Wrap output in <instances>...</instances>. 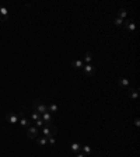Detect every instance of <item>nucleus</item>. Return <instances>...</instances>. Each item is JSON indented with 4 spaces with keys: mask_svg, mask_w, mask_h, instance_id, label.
Segmentation results:
<instances>
[{
    "mask_svg": "<svg viewBox=\"0 0 140 157\" xmlns=\"http://www.w3.org/2000/svg\"><path fill=\"white\" fill-rule=\"evenodd\" d=\"M41 132H42V136H45V137L48 139V137H53V136L58 133V128H56L53 124L43 125V128L41 129Z\"/></svg>",
    "mask_w": 140,
    "mask_h": 157,
    "instance_id": "f257e3e1",
    "label": "nucleus"
},
{
    "mask_svg": "<svg viewBox=\"0 0 140 157\" xmlns=\"http://www.w3.org/2000/svg\"><path fill=\"white\" fill-rule=\"evenodd\" d=\"M32 108H34V111L39 112L41 115H42L43 112H48V105H46V104H43L41 100H35V101H34Z\"/></svg>",
    "mask_w": 140,
    "mask_h": 157,
    "instance_id": "f03ea898",
    "label": "nucleus"
},
{
    "mask_svg": "<svg viewBox=\"0 0 140 157\" xmlns=\"http://www.w3.org/2000/svg\"><path fill=\"white\" fill-rule=\"evenodd\" d=\"M4 118L9 124H17V122L20 121V114H16V112H7Z\"/></svg>",
    "mask_w": 140,
    "mask_h": 157,
    "instance_id": "7ed1b4c3",
    "label": "nucleus"
},
{
    "mask_svg": "<svg viewBox=\"0 0 140 157\" xmlns=\"http://www.w3.org/2000/svg\"><path fill=\"white\" fill-rule=\"evenodd\" d=\"M38 133H39V129H37L34 125H31L30 128H27V137L28 139H37Z\"/></svg>",
    "mask_w": 140,
    "mask_h": 157,
    "instance_id": "20e7f679",
    "label": "nucleus"
},
{
    "mask_svg": "<svg viewBox=\"0 0 140 157\" xmlns=\"http://www.w3.org/2000/svg\"><path fill=\"white\" fill-rule=\"evenodd\" d=\"M20 125L21 126H24V128H30L31 126V121H30V118H27V116H24V112H20Z\"/></svg>",
    "mask_w": 140,
    "mask_h": 157,
    "instance_id": "39448f33",
    "label": "nucleus"
},
{
    "mask_svg": "<svg viewBox=\"0 0 140 157\" xmlns=\"http://www.w3.org/2000/svg\"><path fill=\"white\" fill-rule=\"evenodd\" d=\"M123 27L126 28V31H129V33H133L136 30V22L133 20H126L123 22Z\"/></svg>",
    "mask_w": 140,
    "mask_h": 157,
    "instance_id": "423d86ee",
    "label": "nucleus"
},
{
    "mask_svg": "<svg viewBox=\"0 0 140 157\" xmlns=\"http://www.w3.org/2000/svg\"><path fill=\"white\" fill-rule=\"evenodd\" d=\"M83 72H84V75H87V76H94L95 75V67L92 65H84L83 66Z\"/></svg>",
    "mask_w": 140,
    "mask_h": 157,
    "instance_id": "0eeeda50",
    "label": "nucleus"
},
{
    "mask_svg": "<svg viewBox=\"0 0 140 157\" xmlns=\"http://www.w3.org/2000/svg\"><path fill=\"white\" fill-rule=\"evenodd\" d=\"M7 18H9V10L6 9L4 6L0 4V21L6 22L7 21Z\"/></svg>",
    "mask_w": 140,
    "mask_h": 157,
    "instance_id": "6e6552de",
    "label": "nucleus"
},
{
    "mask_svg": "<svg viewBox=\"0 0 140 157\" xmlns=\"http://www.w3.org/2000/svg\"><path fill=\"white\" fill-rule=\"evenodd\" d=\"M83 66H84V62H83L81 59H73V60H71V67L76 69V70L83 69Z\"/></svg>",
    "mask_w": 140,
    "mask_h": 157,
    "instance_id": "1a4fd4ad",
    "label": "nucleus"
},
{
    "mask_svg": "<svg viewBox=\"0 0 140 157\" xmlns=\"http://www.w3.org/2000/svg\"><path fill=\"white\" fill-rule=\"evenodd\" d=\"M118 84L122 87V88H126V90H128L129 86H130V81L128 80L126 77H119V79H118Z\"/></svg>",
    "mask_w": 140,
    "mask_h": 157,
    "instance_id": "9d476101",
    "label": "nucleus"
},
{
    "mask_svg": "<svg viewBox=\"0 0 140 157\" xmlns=\"http://www.w3.org/2000/svg\"><path fill=\"white\" fill-rule=\"evenodd\" d=\"M41 119L43 121V124L45 125L52 124V114H51V112H43V114L41 115Z\"/></svg>",
    "mask_w": 140,
    "mask_h": 157,
    "instance_id": "9b49d317",
    "label": "nucleus"
},
{
    "mask_svg": "<svg viewBox=\"0 0 140 157\" xmlns=\"http://www.w3.org/2000/svg\"><path fill=\"white\" fill-rule=\"evenodd\" d=\"M128 96H129L132 100H137L139 98V88H128Z\"/></svg>",
    "mask_w": 140,
    "mask_h": 157,
    "instance_id": "f8f14e48",
    "label": "nucleus"
},
{
    "mask_svg": "<svg viewBox=\"0 0 140 157\" xmlns=\"http://www.w3.org/2000/svg\"><path fill=\"white\" fill-rule=\"evenodd\" d=\"M81 152H83V154L86 157H88L92 154V147L88 146V145H84V146H81Z\"/></svg>",
    "mask_w": 140,
    "mask_h": 157,
    "instance_id": "ddd939ff",
    "label": "nucleus"
},
{
    "mask_svg": "<svg viewBox=\"0 0 140 157\" xmlns=\"http://www.w3.org/2000/svg\"><path fill=\"white\" fill-rule=\"evenodd\" d=\"M35 140H37V143L39 146H48V139L45 136H38Z\"/></svg>",
    "mask_w": 140,
    "mask_h": 157,
    "instance_id": "4468645a",
    "label": "nucleus"
},
{
    "mask_svg": "<svg viewBox=\"0 0 140 157\" xmlns=\"http://www.w3.org/2000/svg\"><path fill=\"white\" fill-rule=\"evenodd\" d=\"M92 54L91 52H86V55H84V60L83 62H86L84 65H91V62H92Z\"/></svg>",
    "mask_w": 140,
    "mask_h": 157,
    "instance_id": "2eb2a0df",
    "label": "nucleus"
},
{
    "mask_svg": "<svg viewBox=\"0 0 140 157\" xmlns=\"http://www.w3.org/2000/svg\"><path fill=\"white\" fill-rule=\"evenodd\" d=\"M118 17L119 18H122V20H125L126 17H128V10L125 9V7H121L118 11Z\"/></svg>",
    "mask_w": 140,
    "mask_h": 157,
    "instance_id": "dca6fc26",
    "label": "nucleus"
},
{
    "mask_svg": "<svg viewBox=\"0 0 140 157\" xmlns=\"http://www.w3.org/2000/svg\"><path fill=\"white\" fill-rule=\"evenodd\" d=\"M58 111H59V107H58V104H49L48 105V112H51V114H52V112H58Z\"/></svg>",
    "mask_w": 140,
    "mask_h": 157,
    "instance_id": "f3484780",
    "label": "nucleus"
},
{
    "mask_svg": "<svg viewBox=\"0 0 140 157\" xmlns=\"http://www.w3.org/2000/svg\"><path fill=\"white\" fill-rule=\"evenodd\" d=\"M39 118H41V114H39V112H37V111H32V112H31V115H30V121H32V122L38 121Z\"/></svg>",
    "mask_w": 140,
    "mask_h": 157,
    "instance_id": "a211bd4d",
    "label": "nucleus"
},
{
    "mask_svg": "<svg viewBox=\"0 0 140 157\" xmlns=\"http://www.w3.org/2000/svg\"><path fill=\"white\" fill-rule=\"evenodd\" d=\"M71 152H74V153H80V150H81V146L77 143V142H74V143H71Z\"/></svg>",
    "mask_w": 140,
    "mask_h": 157,
    "instance_id": "6ab92c4d",
    "label": "nucleus"
},
{
    "mask_svg": "<svg viewBox=\"0 0 140 157\" xmlns=\"http://www.w3.org/2000/svg\"><path fill=\"white\" fill-rule=\"evenodd\" d=\"M123 22H125V20L119 18V17H116V18L113 20V24H115L116 27H123Z\"/></svg>",
    "mask_w": 140,
    "mask_h": 157,
    "instance_id": "aec40b11",
    "label": "nucleus"
},
{
    "mask_svg": "<svg viewBox=\"0 0 140 157\" xmlns=\"http://www.w3.org/2000/svg\"><path fill=\"white\" fill-rule=\"evenodd\" d=\"M34 124H35V125H34V126H35L37 129H42V128H43V125H45V124H43V121H42V119H41V118L38 119V121H35Z\"/></svg>",
    "mask_w": 140,
    "mask_h": 157,
    "instance_id": "412c9836",
    "label": "nucleus"
},
{
    "mask_svg": "<svg viewBox=\"0 0 140 157\" xmlns=\"http://www.w3.org/2000/svg\"><path fill=\"white\" fill-rule=\"evenodd\" d=\"M55 143H56L55 136H53V137H48V145H55Z\"/></svg>",
    "mask_w": 140,
    "mask_h": 157,
    "instance_id": "4be33fe9",
    "label": "nucleus"
},
{
    "mask_svg": "<svg viewBox=\"0 0 140 157\" xmlns=\"http://www.w3.org/2000/svg\"><path fill=\"white\" fill-rule=\"evenodd\" d=\"M135 125H136V126H139V125H140V121H139V118H136V119H135Z\"/></svg>",
    "mask_w": 140,
    "mask_h": 157,
    "instance_id": "5701e85b",
    "label": "nucleus"
},
{
    "mask_svg": "<svg viewBox=\"0 0 140 157\" xmlns=\"http://www.w3.org/2000/svg\"><path fill=\"white\" fill-rule=\"evenodd\" d=\"M76 157H86L83 153H76Z\"/></svg>",
    "mask_w": 140,
    "mask_h": 157,
    "instance_id": "b1692460",
    "label": "nucleus"
}]
</instances>
